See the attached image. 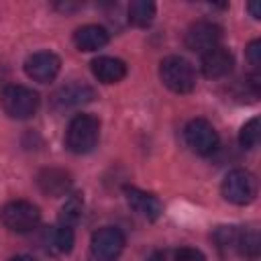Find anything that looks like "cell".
<instances>
[{
    "mask_svg": "<svg viewBox=\"0 0 261 261\" xmlns=\"http://www.w3.org/2000/svg\"><path fill=\"white\" fill-rule=\"evenodd\" d=\"M188 147L198 155H212L218 149V133L206 118H194L184 130Z\"/></svg>",
    "mask_w": 261,
    "mask_h": 261,
    "instance_id": "8992f818",
    "label": "cell"
},
{
    "mask_svg": "<svg viewBox=\"0 0 261 261\" xmlns=\"http://www.w3.org/2000/svg\"><path fill=\"white\" fill-rule=\"evenodd\" d=\"M159 77L163 86H167L175 94H188L196 86V73L188 59L171 55L165 57L159 65Z\"/></svg>",
    "mask_w": 261,
    "mask_h": 261,
    "instance_id": "3957f363",
    "label": "cell"
},
{
    "mask_svg": "<svg viewBox=\"0 0 261 261\" xmlns=\"http://www.w3.org/2000/svg\"><path fill=\"white\" fill-rule=\"evenodd\" d=\"M249 10H251L253 18H259V16H261V12H259V4H257V2H251V4H249Z\"/></svg>",
    "mask_w": 261,
    "mask_h": 261,
    "instance_id": "cb8c5ba5",
    "label": "cell"
},
{
    "mask_svg": "<svg viewBox=\"0 0 261 261\" xmlns=\"http://www.w3.org/2000/svg\"><path fill=\"white\" fill-rule=\"evenodd\" d=\"M232 65H234L232 53L228 49L220 47V45L208 49L206 53H202V73L206 77H212V80L224 77V75L230 73Z\"/></svg>",
    "mask_w": 261,
    "mask_h": 261,
    "instance_id": "30bf717a",
    "label": "cell"
},
{
    "mask_svg": "<svg viewBox=\"0 0 261 261\" xmlns=\"http://www.w3.org/2000/svg\"><path fill=\"white\" fill-rule=\"evenodd\" d=\"M108 43V31L100 24H84L73 33V45L80 51H98Z\"/></svg>",
    "mask_w": 261,
    "mask_h": 261,
    "instance_id": "9a60e30c",
    "label": "cell"
},
{
    "mask_svg": "<svg viewBox=\"0 0 261 261\" xmlns=\"http://www.w3.org/2000/svg\"><path fill=\"white\" fill-rule=\"evenodd\" d=\"M237 249L247 257H257V253H259V234L255 230L241 232L239 241H237Z\"/></svg>",
    "mask_w": 261,
    "mask_h": 261,
    "instance_id": "ffe728a7",
    "label": "cell"
},
{
    "mask_svg": "<svg viewBox=\"0 0 261 261\" xmlns=\"http://www.w3.org/2000/svg\"><path fill=\"white\" fill-rule=\"evenodd\" d=\"M155 18V4L149 0H135L128 4V20L135 27H149Z\"/></svg>",
    "mask_w": 261,
    "mask_h": 261,
    "instance_id": "e0dca14e",
    "label": "cell"
},
{
    "mask_svg": "<svg viewBox=\"0 0 261 261\" xmlns=\"http://www.w3.org/2000/svg\"><path fill=\"white\" fill-rule=\"evenodd\" d=\"M10 261H39V259L31 257V255H16V257H12Z\"/></svg>",
    "mask_w": 261,
    "mask_h": 261,
    "instance_id": "d4e9b609",
    "label": "cell"
},
{
    "mask_svg": "<svg viewBox=\"0 0 261 261\" xmlns=\"http://www.w3.org/2000/svg\"><path fill=\"white\" fill-rule=\"evenodd\" d=\"M41 220L39 208L29 200H10L0 210V222L10 232H31Z\"/></svg>",
    "mask_w": 261,
    "mask_h": 261,
    "instance_id": "277c9868",
    "label": "cell"
},
{
    "mask_svg": "<svg viewBox=\"0 0 261 261\" xmlns=\"http://www.w3.org/2000/svg\"><path fill=\"white\" fill-rule=\"evenodd\" d=\"M37 186L43 194L47 196H65L71 188V175L65 169H57V167H47L41 169L37 175Z\"/></svg>",
    "mask_w": 261,
    "mask_h": 261,
    "instance_id": "7c38bea8",
    "label": "cell"
},
{
    "mask_svg": "<svg viewBox=\"0 0 261 261\" xmlns=\"http://www.w3.org/2000/svg\"><path fill=\"white\" fill-rule=\"evenodd\" d=\"M59 69H61V59L53 51H37L29 55L24 61V73L39 84H47L55 80Z\"/></svg>",
    "mask_w": 261,
    "mask_h": 261,
    "instance_id": "9c48e42d",
    "label": "cell"
},
{
    "mask_svg": "<svg viewBox=\"0 0 261 261\" xmlns=\"http://www.w3.org/2000/svg\"><path fill=\"white\" fill-rule=\"evenodd\" d=\"M92 73L102 84H116L126 75V63L118 57H96L92 61Z\"/></svg>",
    "mask_w": 261,
    "mask_h": 261,
    "instance_id": "5bb4252c",
    "label": "cell"
},
{
    "mask_svg": "<svg viewBox=\"0 0 261 261\" xmlns=\"http://www.w3.org/2000/svg\"><path fill=\"white\" fill-rule=\"evenodd\" d=\"M175 261H206V257L202 255V251L194 247H181L175 253Z\"/></svg>",
    "mask_w": 261,
    "mask_h": 261,
    "instance_id": "44dd1931",
    "label": "cell"
},
{
    "mask_svg": "<svg viewBox=\"0 0 261 261\" xmlns=\"http://www.w3.org/2000/svg\"><path fill=\"white\" fill-rule=\"evenodd\" d=\"M39 94L33 88L20 86V84H10L2 90L0 104L2 110L16 120H27L39 110Z\"/></svg>",
    "mask_w": 261,
    "mask_h": 261,
    "instance_id": "6da1fadb",
    "label": "cell"
},
{
    "mask_svg": "<svg viewBox=\"0 0 261 261\" xmlns=\"http://www.w3.org/2000/svg\"><path fill=\"white\" fill-rule=\"evenodd\" d=\"M145 261H165V257H163V253H161V251H153Z\"/></svg>",
    "mask_w": 261,
    "mask_h": 261,
    "instance_id": "603a6c76",
    "label": "cell"
},
{
    "mask_svg": "<svg viewBox=\"0 0 261 261\" xmlns=\"http://www.w3.org/2000/svg\"><path fill=\"white\" fill-rule=\"evenodd\" d=\"M220 190L226 202L245 206V204H251L257 196V179L247 169H232L224 175Z\"/></svg>",
    "mask_w": 261,
    "mask_h": 261,
    "instance_id": "5b68a950",
    "label": "cell"
},
{
    "mask_svg": "<svg viewBox=\"0 0 261 261\" xmlns=\"http://www.w3.org/2000/svg\"><path fill=\"white\" fill-rule=\"evenodd\" d=\"M45 241H47V247L53 251V253H69L73 249V228L71 226H65V224H57L53 228L47 230L45 234Z\"/></svg>",
    "mask_w": 261,
    "mask_h": 261,
    "instance_id": "2e32d148",
    "label": "cell"
},
{
    "mask_svg": "<svg viewBox=\"0 0 261 261\" xmlns=\"http://www.w3.org/2000/svg\"><path fill=\"white\" fill-rule=\"evenodd\" d=\"M222 37V29L212 20H198L190 24L186 31V47L198 53H206L212 47H218V41Z\"/></svg>",
    "mask_w": 261,
    "mask_h": 261,
    "instance_id": "ba28073f",
    "label": "cell"
},
{
    "mask_svg": "<svg viewBox=\"0 0 261 261\" xmlns=\"http://www.w3.org/2000/svg\"><path fill=\"white\" fill-rule=\"evenodd\" d=\"M124 194H126L128 206H130L139 216H143V218H147V220H157V218L161 216L163 206H161V202H159L157 196L147 194V192H143V190H139V188H130V186L124 188Z\"/></svg>",
    "mask_w": 261,
    "mask_h": 261,
    "instance_id": "8fae6325",
    "label": "cell"
},
{
    "mask_svg": "<svg viewBox=\"0 0 261 261\" xmlns=\"http://www.w3.org/2000/svg\"><path fill=\"white\" fill-rule=\"evenodd\" d=\"M124 249V234L114 226L98 228L90 239V253L96 261H114Z\"/></svg>",
    "mask_w": 261,
    "mask_h": 261,
    "instance_id": "52a82bcc",
    "label": "cell"
},
{
    "mask_svg": "<svg viewBox=\"0 0 261 261\" xmlns=\"http://www.w3.org/2000/svg\"><path fill=\"white\" fill-rule=\"evenodd\" d=\"M259 137H261V130H259V116H253L249 122H245L241 126V133H239V143L241 147L245 149H255L259 145Z\"/></svg>",
    "mask_w": 261,
    "mask_h": 261,
    "instance_id": "d6986e66",
    "label": "cell"
},
{
    "mask_svg": "<svg viewBox=\"0 0 261 261\" xmlns=\"http://www.w3.org/2000/svg\"><path fill=\"white\" fill-rule=\"evenodd\" d=\"M94 100V90L86 84H67L53 94V106L59 110L73 108Z\"/></svg>",
    "mask_w": 261,
    "mask_h": 261,
    "instance_id": "4fadbf2b",
    "label": "cell"
},
{
    "mask_svg": "<svg viewBox=\"0 0 261 261\" xmlns=\"http://www.w3.org/2000/svg\"><path fill=\"white\" fill-rule=\"evenodd\" d=\"M98 135H100V120L92 114H75L69 120L67 126V135H65V143L67 149L71 153H88L96 147L98 143Z\"/></svg>",
    "mask_w": 261,
    "mask_h": 261,
    "instance_id": "7a4b0ae2",
    "label": "cell"
},
{
    "mask_svg": "<svg viewBox=\"0 0 261 261\" xmlns=\"http://www.w3.org/2000/svg\"><path fill=\"white\" fill-rule=\"evenodd\" d=\"M82 210H84V198L82 194H71L67 196L65 204L61 206V212H59V224H65V226H71L77 224V220L82 218Z\"/></svg>",
    "mask_w": 261,
    "mask_h": 261,
    "instance_id": "ac0fdd59",
    "label": "cell"
},
{
    "mask_svg": "<svg viewBox=\"0 0 261 261\" xmlns=\"http://www.w3.org/2000/svg\"><path fill=\"white\" fill-rule=\"evenodd\" d=\"M247 59H249V63L253 67H259L261 65V41L259 39H255V41L249 43V47H247Z\"/></svg>",
    "mask_w": 261,
    "mask_h": 261,
    "instance_id": "7402d4cb",
    "label": "cell"
}]
</instances>
